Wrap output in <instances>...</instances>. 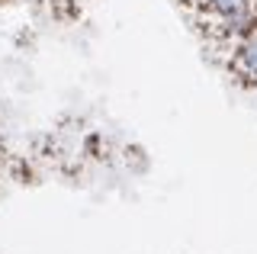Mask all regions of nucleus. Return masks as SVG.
Returning a JSON list of instances; mask_svg holds the SVG:
<instances>
[{
	"mask_svg": "<svg viewBox=\"0 0 257 254\" xmlns=\"http://www.w3.org/2000/svg\"><path fill=\"white\" fill-rule=\"evenodd\" d=\"M193 4H199V7H209V4H212V0H193Z\"/></svg>",
	"mask_w": 257,
	"mask_h": 254,
	"instance_id": "2",
	"label": "nucleus"
},
{
	"mask_svg": "<svg viewBox=\"0 0 257 254\" xmlns=\"http://www.w3.org/2000/svg\"><path fill=\"white\" fill-rule=\"evenodd\" d=\"M231 68H235L241 77H247V81H257V26L244 29V36H241V42H238V52H235Z\"/></svg>",
	"mask_w": 257,
	"mask_h": 254,
	"instance_id": "1",
	"label": "nucleus"
}]
</instances>
